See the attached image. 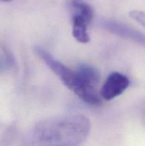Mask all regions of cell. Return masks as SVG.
Here are the masks:
<instances>
[{"label": "cell", "mask_w": 145, "mask_h": 146, "mask_svg": "<svg viewBox=\"0 0 145 146\" xmlns=\"http://www.w3.org/2000/svg\"><path fill=\"white\" fill-rule=\"evenodd\" d=\"M72 16V35L79 42L86 44L89 42L90 36L88 31V22L86 19L77 15Z\"/></svg>", "instance_id": "6"}, {"label": "cell", "mask_w": 145, "mask_h": 146, "mask_svg": "<svg viewBox=\"0 0 145 146\" xmlns=\"http://www.w3.org/2000/svg\"><path fill=\"white\" fill-rule=\"evenodd\" d=\"M99 25L117 36L129 38L145 46V35L139 31L131 28L129 26L113 20L102 19L99 21Z\"/></svg>", "instance_id": "5"}, {"label": "cell", "mask_w": 145, "mask_h": 146, "mask_svg": "<svg viewBox=\"0 0 145 146\" xmlns=\"http://www.w3.org/2000/svg\"><path fill=\"white\" fill-rule=\"evenodd\" d=\"M75 83L73 91L82 101L90 105L98 106L101 99L97 91L100 74L95 66L82 64L75 70Z\"/></svg>", "instance_id": "2"}, {"label": "cell", "mask_w": 145, "mask_h": 146, "mask_svg": "<svg viewBox=\"0 0 145 146\" xmlns=\"http://www.w3.org/2000/svg\"><path fill=\"white\" fill-rule=\"evenodd\" d=\"M90 131V122L82 115L48 118L33 126L26 135L30 145L74 146L82 144Z\"/></svg>", "instance_id": "1"}, {"label": "cell", "mask_w": 145, "mask_h": 146, "mask_svg": "<svg viewBox=\"0 0 145 146\" xmlns=\"http://www.w3.org/2000/svg\"><path fill=\"white\" fill-rule=\"evenodd\" d=\"M129 16L145 29V11L134 10L130 11Z\"/></svg>", "instance_id": "7"}, {"label": "cell", "mask_w": 145, "mask_h": 146, "mask_svg": "<svg viewBox=\"0 0 145 146\" xmlns=\"http://www.w3.org/2000/svg\"><path fill=\"white\" fill-rule=\"evenodd\" d=\"M1 1H6V2H9V1H12V0H1Z\"/></svg>", "instance_id": "8"}, {"label": "cell", "mask_w": 145, "mask_h": 146, "mask_svg": "<svg viewBox=\"0 0 145 146\" xmlns=\"http://www.w3.org/2000/svg\"><path fill=\"white\" fill-rule=\"evenodd\" d=\"M129 86V80L124 74L113 72L109 74L100 91V96L105 101H110L122 94Z\"/></svg>", "instance_id": "4"}, {"label": "cell", "mask_w": 145, "mask_h": 146, "mask_svg": "<svg viewBox=\"0 0 145 146\" xmlns=\"http://www.w3.org/2000/svg\"><path fill=\"white\" fill-rule=\"evenodd\" d=\"M36 54L45 63L51 71L61 79L64 85L72 90L75 83V71H72L63 63L55 59L46 50L40 46L34 48Z\"/></svg>", "instance_id": "3"}]
</instances>
